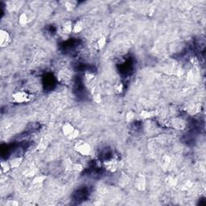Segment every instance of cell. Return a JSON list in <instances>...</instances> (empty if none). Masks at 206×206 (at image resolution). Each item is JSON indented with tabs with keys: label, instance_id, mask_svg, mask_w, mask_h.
I'll return each instance as SVG.
<instances>
[{
	"label": "cell",
	"instance_id": "8992f818",
	"mask_svg": "<svg viewBox=\"0 0 206 206\" xmlns=\"http://www.w3.org/2000/svg\"><path fill=\"white\" fill-rule=\"evenodd\" d=\"M76 128L73 126V124H71L70 122H64L62 126V132L64 136H69L73 131H75Z\"/></svg>",
	"mask_w": 206,
	"mask_h": 206
},
{
	"label": "cell",
	"instance_id": "2e32d148",
	"mask_svg": "<svg viewBox=\"0 0 206 206\" xmlns=\"http://www.w3.org/2000/svg\"><path fill=\"white\" fill-rule=\"evenodd\" d=\"M45 180H46V176H44V175L37 174L35 176H34V178H33V180H32V184H41V183H43Z\"/></svg>",
	"mask_w": 206,
	"mask_h": 206
},
{
	"label": "cell",
	"instance_id": "e0dca14e",
	"mask_svg": "<svg viewBox=\"0 0 206 206\" xmlns=\"http://www.w3.org/2000/svg\"><path fill=\"white\" fill-rule=\"evenodd\" d=\"M92 96H93L94 102H97V103H101V102H102V97H101V94L99 93V91L96 88H94L92 90Z\"/></svg>",
	"mask_w": 206,
	"mask_h": 206
},
{
	"label": "cell",
	"instance_id": "277c9868",
	"mask_svg": "<svg viewBox=\"0 0 206 206\" xmlns=\"http://www.w3.org/2000/svg\"><path fill=\"white\" fill-rule=\"evenodd\" d=\"M12 36L7 30H0V47L5 48L12 43Z\"/></svg>",
	"mask_w": 206,
	"mask_h": 206
},
{
	"label": "cell",
	"instance_id": "d4e9b609",
	"mask_svg": "<svg viewBox=\"0 0 206 206\" xmlns=\"http://www.w3.org/2000/svg\"><path fill=\"white\" fill-rule=\"evenodd\" d=\"M192 186V183L190 180H188V181L182 186V187H183L182 189H183V190H189V189H191Z\"/></svg>",
	"mask_w": 206,
	"mask_h": 206
},
{
	"label": "cell",
	"instance_id": "6da1fadb",
	"mask_svg": "<svg viewBox=\"0 0 206 206\" xmlns=\"http://www.w3.org/2000/svg\"><path fill=\"white\" fill-rule=\"evenodd\" d=\"M74 151L77 152L83 156H89L92 154L93 149L91 147L90 143H88L83 140H79L76 142L74 145Z\"/></svg>",
	"mask_w": 206,
	"mask_h": 206
},
{
	"label": "cell",
	"instance_id": "ac0fdd59",
	"mask_svg": "<svg viewBox=\"0 0 206 206\" xmlns=\"http://www.w3.org/2000/svg\"><path fill=\"white\" fill-rule=\"evenodd\" d=\"M1 168H2V171H3V172H4V173L8 172V171L11 170V168H12L11 164H10V162H7V161L1 162Z\"/></svg>",
	"mask_w": 206,
	"mask_h": 206
},
{
	"label": "cell",
	"instance_id": "484cf974",
	"mask_svg": "<svg viewBox=\"0 0 206 206\" xmlns=\"http://www.w3.org/2000/svg\"><path fill=\"white\" fill-rule=\"evenodd\" d=\"M94 77H95V75L93 74V73H85V78L87 79L88 81H92L93 79H94Z\"/></svg>",
	"mask_w": 206,
	"mask_h": 206
},
{
	"label": "cell",
	"instance_id": "3957f363",
	"mask_svg": "<svg viewBox=\"0 0 206 206\" xmlns=\"http://www.w3.org/2000/svg\"><path fill=\"white\" fill-rule=\"evenodd\" d=\"M134 187L140 192L145 191L147 188V179L143 174L137 175L135 180H134Z\"/></svg>",
	"mask_w": 206,
	"mask_h": 206
},
{
	"label": "cell",
	"instance_id": "ffe728a7",
	"mask_svg": "<svg viewBox=\"0 0 206 206\" xmlns=\"http://www.w3.org/2000/svg\"><path fill=\"white\" fill-rule=\"evenodd\" d=\"M79 134H80V131H79L78 129H75V131H73V133L71 134L69 136L67 137V138H68V140H75L77 139V137L79 136Z\"/></svg>",
	"mask_w": 206,
	"mask_h": 206
},
{
	"label": "cell",
	"instance_id": "7402d4cb",
	"mask_svg": "<svg viewBox=\"0 0 206 206\" xmlns=\"http://www.w3.org/2000/svg\"><path fill=\"white\" fill-rule=\"evenodd\" d=\"M48 142L47 141H44V140H42L40 142V144L38 145L37 147V150L40 151H44L45 149L47 148V147H48Z\"/></svg>",
	"mask_w": 206,
	"mask_h": 206
},
{
	"label": "cell",
	"instance_id": "4316f807",
	"mask_svg": "<svg viewBox=\"0 0 206 206\" xmlns=\"http://www.w3.org/2000/svg\"><path fill=\"white\" fill-rule=\"evenodd\" d=\"M122 90H123V85H122V84H119L118 85H116V90L117 92L119 93H121L122 92Z\"/></svg>",
	"mask_w": 206,
	"mask_h": 206
},
{
	"label": "cell",
	"instance_id": "9a60e30c",
	"mask_svg": "<svg viewBox=\"0 0 206 206\" xmlns=\"http://www.w3.org/2000/svg\"><path fill=\"white\" fill-rule=\"evenodd\" d=\"M37 169L35 167H31L28 169H27L26 171L23 172V175L27 177H32V176H35L37 175Z\"/></svg>",
	"mask_w": 206,
	"mask_h": 206
},
{
	"label": "cell",
	"instance_id": "cb8c5ba5",
	"mask_svg": "<svg viewBox=\"0 0 206 206\" xmlns=\"http://www.w3.org/2000/svg\"><path fill=\"white\" fill-rule=\"evenodd\" d=\"M73 169L77 172H81L83 170V166L81 165V163H75L73 166Z\"/></svg>",
	"mask_w": 206,
	"mask_h": 206
},
{
	"label": "cell",
	"instance_id": "603a6c76",
	"mask_svg": "<svg viewBox=\"0 0 206 206\" xmlns=\"http://www.w3.org/2000/svg\"><path fill=\"white\" fill-rule=\"evenodd\" d=\"M168 181H167V183H168V184L170 186H171V187H174V186L176 185L177 184V180L176 179H175V178H173V177H171L169 176L168 177Z\"/></svg>",
	"mask_w": 206,
	"mask_h": 206
},
{
	"label": "cell",
	"instance_id": "ba28073f",
	"mask_svg": "<svg viewBox=\"0 0 206 206\" xmlns=\"http://www.w3.org/2000/svg\"><path fill=\"white\" fill-rule=\"evenodd\" d=\"M73 22L71 20H66L62 26V32L64 35H69L73 32Z\"/></svg>",
	"mask_w": 206,
	"mask_h": 206
},
{
	"label": "cell",
	"instance_id": "5b68a950",
	"mask_svg": "<svg viewBox=\"0 0 206 206\" xmlns=\"http://www.w3.org/2000/svg\"><path fill=\"white\" fill-rule=\"evenodd\" d=\"M103 166L106 170L111 171V172H114L118 170L119 167V161L116 159H111L110 160H106L103 163Z\"/></svg>",
	"mask_w": 206,
	"mask_h": 206
},
{
	"label": "cell",
	"instance_id": "4fadbf2b",
	"mask_svg": "<svg viewBox=\"0 0 206 206\" xmlns=\"http://www.w3.org/2000/svg\"><path fill=\"white\" fill-rule=\"evenodd\" d=\"M200 111V105L191 104L188 106V112L191 114H196Z\"/></svg>",
	"mask_w": 206,
	"mask_h": 206
},
{
	"label": "cell",
	"instance_id": "8fae6325",
	"mask_svg": "<svg viewBox=\"0 0 206 206\" xmlns=\"http://www.w3.org/2000/svg\"><path fill=\"white\" fill-rule=\"evenodd\" d=\"M29 22V20H28V16L27 15L25 12H23L21 13L20 17H19V24L22 27L26 26L27 24Z\"/></svg>",
	"mask_w": 206,
	"mask_h": 206
},
{
	"label": "cell",
	"instance_id": "7a4b0ae2",
	"mask_svg": "<svg viewBox=\"0 0 206 206\" xmlns=\"http://www.w3.org/2000/svg\"><path fill=\"white\" fill-rule=\"evenodd\" d=\"M32 95L26 91H17L12 94V100L15 103H26L31 101Z\"/></svg>",
	"mask_w": 206,
	"mask_h": 206
},
{
	"label": "cell",
	"instance_id": "7c38bea8",
	"mask_svg": "<svg viewBox=\"0 0 206 206\" xmlns=\"http://www.w3.org/2000/svg\"><path fill=\"white\" fill-rule=\"evenodd\" d=\"M106 38L105 36H102L96 42L95 48L98 50H102L106 46Z\"/></svg>",
	"mask_w": 206,
	"mask_h": 206
},
{
	"label": "cell",
	"instance_id": "9c48e42d",
	"mask_svg": "<svg viewBox=\"0 0 206 206\" xmlns=\"http://www.w3.org/2000/svg\"><path fill=\"white\" fill-rule=\"evenodd\" d=\"M171 163V158L168 155H163L161 159V168H163V171H166L170 165Z\"/></svg>",
	"mask_w": 206,
	"mask_h": 206
},
{
	"label": "cell",
	"instance_id": "83f0119b",
	"mask_svg": "<svg viewBox=\"0 0 206 206\" xmlns=\"http://www.w3.org/2000/svg\"><path fill=\"white\" fill-rule=\"evenodd\" d=\"M8 205H19V202L16 201V200H14V201H12L11 203L9 202Z\"/></svg>",
	"mask_w": 206,
	"mask_h": 206
},
{
	"label": "cell",
	"instance_id": "52a82bcc",
	"mask_svg": "<svg viewBox=\"0 0 206 206\" xmlns=\"http://www.w3.org/2000/svg\"><path fill=\"white\" fill-rule=\"evenodd\" d=\"M158 113L159 112L157 111H147V110H143L140 113V118L142 119H151L153 117L156 116Z\"/></svg>",
	"mask_w": 206,
	"mask_h": 206
},
{
	"label": "cell",
	"instance_id": "d6986e66",
	"mask_svg": "<svg viewBox=\"0 0 206 206\" xmlns=\"http://www.w3.org/2000/svg\"><path fill=\"white\" fill-rule=\"evenodd\" d=\"M65 8L67 9V11L69 12H72L73 9L75 8L76 2H73V1H67L65 2Z\"/></svg>",
	"mask_w": 206,
	"mask_h": 206
},
{
	"label": "cell",
	"instance_id": "30bf717a",
	"mask_svg": "<svg viewBox=\"0 0 206 206\" xmlns=\"http://www.w3.org/2000/svg\"><path fill=\"white\" fill-rule=\"evenodd\" d=\"M23 157H15V158L12 159L9 162H10V164H11L12 168H16L20 166L21 163H23Z\"/></svg>",
	"mask_w": 206,
	"mask_h": 206
},
{
	"label": "cell",
	"instance_id": "5bb4252c",
	"mask_svg": "<svg viewBox=\"0 0 206 206\" xmlns=\"http://www.w3.org/2000/svg\"><path fill=\"white\" fill-rule=\"evenodd\" d=\"M83 27H84V22L82 20L77 21L75 24L73 25V32L74 33H79L83 30Z\"/></svg>",
	"mask_w": 206,
	"mask_h": 206
},
{
	"label": "cell",
	"instance_id": "44dd1931",
	"mask_svg": "<svg viewBox=\"0 0 206 206\" xmlns=\"http://www.w3.org/2000/svg\"><path fill=\"white\" fill-rule=\"evenodd\" d=\"M134 118H135V114H134L133 111H129L126 114V121L128 122H132L134 119Z\"/></svg>",
	"mask_w": 206,
	"mask_h": 206
}]
</instances>
